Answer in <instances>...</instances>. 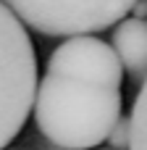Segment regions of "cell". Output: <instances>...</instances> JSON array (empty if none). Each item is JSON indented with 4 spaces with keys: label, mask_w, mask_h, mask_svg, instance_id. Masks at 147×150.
Segmentation results:
<instances>
[{
    "label": "cell",
    "mask_w": 147,
    "mask_h": 150,
    "mask_svg": "<svg viewBox=\"0 0 147 150\" xmlns=\"http://www.w3.org/2000/svg\"><path fill=\"white\" fill-rule=\"evenodd\" d=\"M121 90L76 84L45 74L34 92V124L60 150H95L121 119Z\"/></svg>",
    "instance_id": "1"
},
{
    "label": "cell",
    "mask_w": 147,
    "mask_h": 150,
    "mask_svg": "<svg viewBox=\"0 0 147 150\" xmlns=\"http://www.w3.org/2000/svg\"><path fill=\"white\" fill-rule=\"evenodd\" d=\"M37 92V55L24 24L0 3V150L24 129Z\"/></svg>",
    "instance_id": "2"
},
{
    "label": "cell",
    "mask_w": 147,
    "mask_h": 150,
    "mask_svg": "<svg viewBox=\"0 0 147 150\" xmlns=\"http://www.w3.org/2000/svg\"><path fill=\"white\" fill-rule=\"evenodd\" d=\"M24 29L42 37L97 34L121 24L139 0H0Z\"/></svg>",
    "instance_id": "3"
},
{
    "label": "cell",
    "mask_w": 147,
    "mask_h": 150,
    "mask_svg": "<svg viewBox=\"0 0 147 150\" xmlns=\"http://www.w3.org/2000/svg\"><path fill=\"white\" fill-rule=\"evenodd\" d=\"M45 74L87 87H103V90H121L124 82V69L110 42L92 34L63 40L50 53Z\"/></svg>",
    "instance_id": "4"
},
{
    "label": "cell",
    "mask_w": 147,
    "mask_h": 150,
    "mask_svg": "<svg viewBox=\"0 0 147 150\" xmlns=\"http://www.w3.org/2000/svg\"><path fill=\"white\" fill-rule=\"evenodd\" d=\"M110 47L121 63L124 71H129L132 79H147V18H124L113 29Z\"/></svg>",
    "instance_id": "5"
},
{
    "label": "cell",
    "mask_w": 147,
    "mask_h": 150,
    "mask_svg": "<svg viewBox=\"0 0 147 150\" xmlns=\"http://www.w3.org/2000/svg\"><path fill=\"white\" fill-rule=\"evenodd\" d=\"M129 148L132 150H147V79L142 82L132 116H129Z\"/></svg>",
    "instance_id": "6"
},
{
    "label": "cell",
    "mask_w": 147,
    "mask_h": 150,
    "mask_svg": "<svg viewBox=\"0 0 147 150\" xmlns=\"http://www.w3.org/2000/svg\"><path fill=\"white\" fill-rule=\"evenodd\" d=\"M108 142H110V150L129 148V116H121V119L113 124V129H110V134H108Z\"/></svg>",
    "instance_id": "7"
},
{
    "label": "cell",
    "mask_w": 147,
    "mask_h": 150,
    "mask_svg": "<svg viewBox=\"0 0 147 150\" xmlns=\"http://www.w3.org/2000/svg\"><path fill=\"white\" fill-rule=\"evenodd\" d=\"M134 11H137V13H132L134 18H147V3H142V0H139V3L134 5Z\"/></svg>",
    "instance_id": "8"
},
{
    "label": "cell",
    "mask_w": 147,
    "mask_h": 150,
    "mask_svg": "<svg viewBox=\"0 0 147 150\" xmlns=\"http://www.w3.org/2000/svg\"><path fill=\"white\" fill-rule=\"evenodd\" d=\"M103 150H110V148H103Z\"/></svg>",
    "instance_id": "9"
}]
</instances>
